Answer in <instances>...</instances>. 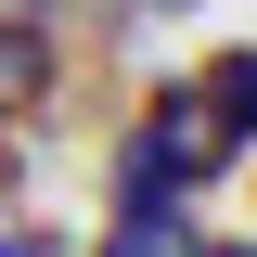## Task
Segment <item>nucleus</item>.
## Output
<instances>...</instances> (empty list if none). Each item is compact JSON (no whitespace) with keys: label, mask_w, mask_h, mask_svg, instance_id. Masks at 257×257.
I'll list each match as a JSON object with an SVG mask.
<instances>
[{"label":"nucleus","mask_w":257,"mask_h":257,"mask_svg":"<svg viewBox=\"0 0 257 257\" xmlns=\"http://www.w3.org/2000/svg\"><path fill=\"white\" fill-rule=\"evenodd\" d=\"M52 77H64L52 26H39V13H0V128H13V116H39V103H52Z\"/></svg>","instance_id":"nucleus-1"},{"label":"nucleus","mask_w":257,"mask_h":257,"mask_svg":"<svg viewBox=\"0 0 257 257\" xmlns=\"http://www.w3.org/2000/svg\"><path fill=\"white\" fill-rule=\"evenodd\" d=\"M193 103L219 116V142L244 155L257 142V39H231V52H206V77H193Z\"/></svg>","instance_id":"nucleus-2"},{"label":"nucleus","mask_w":257,"mask_h":257,"mask_svg":"<svg viewBox=\"0 0 257 257\" xmlns=\"http://www.w3.org/2000/svg\"><path fill=\"white\" fill-rule=\"evenodd\" d=\"M193 244H206V231H193L180 206H155V219H116V231H103V257H193Z\"/></svg>","instance_id":"nucleus-3"},{"label":"nucleus","mask_w":257,"mask_h":257,"mask_svg":"<svg viewBox=\"0 0 257 257\" xmlns=\"http://www.w3.org/2000/svg\"><path fill=\"white\" fill-rule=\"evenodd\" d=\"M0 257H64V244H52L39 219H13V206H0Z\"/></svg>","instance_id":"nucleus-4"},{"label":"nucleus","mask_w":257,"mask_h":257,"mask_svg":"<svg viewBox=\"0 0 257 257\" xmlns=\"http://www.w3.org/2000/svg\"><path fill=\"white\" fill-rule=\"evenodd\" d=\"M13 193H26V155H13V128H0V206H13Z\"/></svg>","instance_id":"nucleus-5"},{"label":"nucleus","mask_w":257,"mask_h":257,"mask_svg":"<svg viewBox=\"0 0 257 257\" xmlns=\"http://www.w3.org/2000/svg\"><path fill=\"white\" fill-rule=\"evenodd\" d=\"M193 257H257V244H193Z\"/></svg>","instance_id":"nucleus-6"}]
</instances>
